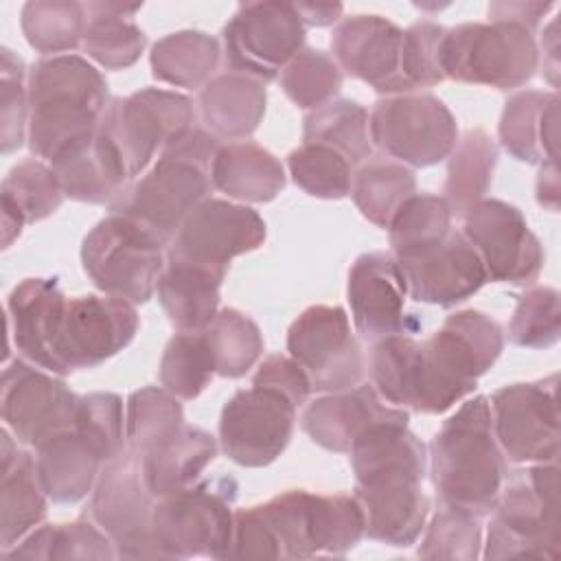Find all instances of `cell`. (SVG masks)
Returning <instances> with one entry per match:
<instances>
[{"instance_id":"6da1fadb","label":"cell","mask_w":561,"mask_h":561,"mask_svg":"<svg viewBox=\"0 0 561 561\" xmlns=\"http://www.w3.org/2000/svg\"><path fill=\"white\" fill-rule=\"evenodd\" d=\"M502 348L495 320L476 309L456 311L427 340L408 333L377 340L368 359L373 388L394 408L443 414L476 390Z\"/></svg>"},{"instance_id":"7a4b0ae2","label":"cell","mask_w":561,"mask_h":561,"mask_svg":"<svg viewBox=\"0 0 561 561\" xmlns=\"http://www.w3.org/2000/svg\"><path fill=\"white\" fill-rule=\"evenodd\" d=\"M355 500L364 511V535L388 546H412L430 513L423 493L425 445L408 423L373 427L351 447Z\"/></svg>"},{"instance_id":"3957f363","label":"cell","mask_w":561,"mask_h":561,"mask_svg":"<svg viewBox=\"0 0 561 561\" xmlns=\"http://www.w3.org/2000/svg\"><path fill=\"white\" fill-rule=\"evenodd\" d=\"M430 473L445 508L489 515L502 493L506 462L493 434L489 399H467L430 443Z\"/></svg>"},{"instance_id":"277c9868","label":"cell","mask_w":561,"mask_h":561,"mask_svg":"<svg viewBox=\"0 0 561 561\" xmlns=\"http://www.w3.org/2000/svg\"><path fill=\"white\" fill-rule=\"evenodd\" d=\"M217 147L210 131L191 127L142 178L125 186L110 204V213L134 221L162 245H171L180 226L213 188L210 169Z\"/></svg>"},{"instance_id":"5b68a950","label":"cell","mask_w":561,"mask_h":561,"mask_svg":"<svg viewBox=\"0 0 561 561\" xmlns=\"http://www.w3.org/2000/svg\"><path fill=\"white\" fill-rule=\"evenodd\" d=\"M28 147L53 162L66 147L94 134L110 103L103 75L79 55H53L26 77Z\"/></svg>"},{"instance_id":"8992f818","label":"cell","mask_w":561,"mask_h":561,"mask_svg":"<svg viewBox=\"0 0 561 561\" xmlns=\"http://www.w3.org/2000/svg\"><path fill=\"white\" fill-rule=\"evenodd\" d=\"M484 559H559V467L515 471L491 511Z\"/></svg>"},{"instance_id":"52a82bcc","label":"cell","mask_w":561,"mask_h":561,"mask_svg":"<svg viewBox=\"0 0 561 561\" xmlns=\"http://www.w3.org/2000/svg\"><path fill=\"white\" fill-rule=\"evenodd\" d=\"M539 66V48L526 28L511 22H465L445 28L440 68L445 79L513 90L528 83Z\"/></svg>"},{"instance_id":"ba28073f","label":"cell","mask_w":561,"mask_h":561,"mask_svg":"<svg viewBox=\"0 0 561 561\" xmlns=\"http://www.w3.org/2000/svg\"><path fill=\"white\" fill-rule=\"evenodd\" d=\"M283 559L340 557L364 537V511L355 495L291 489L261 504Z\"/></svg>"},{"instance_id":"9c48e42d","label":"cell","mask_w":561,"mask_h":561,"mask_svg":"<svg viewBox=\"0 0 561 561\" xmlns=\"http://www.w3.org/2000/svg\"><path fill=\"white\" fill-rule=\"evenodd\" d=\"M234 480L219 478L158 497L151 535L162 559H224L234 519Z\"/></svg>"},{"instance_id":"30bf717a","label":"cell","mask_w":561,"mask_h":561,"mask_svg":"<svg viewBox=\"0 0 561 561\" xmlns=\"http://www.w3.org/2000/svg\"><path fill=\"white\" fill-rule=\"evenodd\" d=\"M162 248L140 226L110 213L85 234L81 263L103 294L138 305L156 294L167 265Z\"/></svg>"},{"instance_id":"8fae6325","label":"cell","mask_w":561,"mask_h":561,"mask_svg":"<svg viewBox=\"0 0 561 561\" xmlns=\"http://www.w3.org/2000/svg\"><path fill=\"white\" fill-rule=\"evenodd\" d=\"M195 112L188 96L142 88L125 99H110L99 129L118 151L129 180L140 175L153 156L180 140L193 125Z\"/></svg>"},{"instance_id":"7c38bea8","label":"cell","mask_w":561,"mask_h":561,"mask_svg":"<svg viewBox=\"0 0 561 561\" xmlns=\"http://www.w3.org/2000/svg\"><path fill=\"white\" fill-rule=\"evenodd\" d=\"M370 142L405 167H432L449 158L458 125L434 94H390L368 114Z\"/></svg>"},{"instance_id":"4fadbf2b","label":"cell","mask_w":561,"mask_h":561,"mask_svg":"<svg viewBox=\"0 0 561 561\" xmlns=\"http://www.w3.org/2000/svg\"><path fill=\"white\" fill-rule=\"evenodd\" d=\"M305 28L294 2H245L224 26L226 64L261 83L274 81L302 50Z\"/></svg>"},{"instance_id":"5bb4252c","label":"cell","mask_w":561,"mask_h":561,"mask_svg":"<svg viewBox=\"0 0 561 561\" xmlns=\"http://www.w3.org/2000/svg\"><path fill=\"white\" fill-rule=\"evenodd\" d=\"M153 495L145 486L140 458L129 447L103 462L90 513L114 541L118 559H162L151 535Z\"/></svg>"},{"instance_id":"9a60e30c","label":"cell","mask_w":561,"mask_h":561,"mask_svg":"<svg viewBox=\"0 0 561 561\" xmlns=\"http://www.w3.org/2000/svg\"><path fill=\"white\" fill-rule=\"evenodd\" d=\"M559 375L511 383L493 392L491 421L502 454L513 462H557L561 423L557 405Z\"/></svg>"},{"instance_id":"2e32d148","label":"cell","mask_w":561,"mask_h":561,"mask_svg":"<svg viewBox=\"0 0 561 561\" xmlns=\"http://www.w3.org/2000/svg\"><path fill=\"white\" fill-rule=\"evenodd\" d=\"M287 351L307 370L313 390L340 392L362 381V348L337 305L307 307L289 327Z\"/></svg>"},{"instance_id":"e0dca14e","label":"cell","mask_w":561,"mask_h":561,"mask_svg":"<svg viewBox=\"0 0 561 561\" xmlns=\"http://www.w3.org/2000/svg\"><path fill=\"white\" fill-rule=\"evenodd\" d=\"M138 331L134 302L103 294L68 298L55 342L57 373L94 368L123 351Z\"/></svg>"},{"instance_id":"ac0fdd59","label":"cell","mask_w":561,"mask_h":561,"mask_svg":"<svg viewBox=\"0 0 561 561\" xmlns=\"http://www.w3.org/2000/svg\"><path fill=\"white\" fill-rule=\"evenodd\" d=\"M462 234L493 283L530 285L543 267V248L522 210L502 199H480L465 213Z\"/></svg>"},{"instance_id":"d6986e66","label":"cell","mask_w":561,"mask_h":561,"mask_svg":"<svg viewBox=\"0 0 561 561\" xmlns=\"http://www.w3.org/2000/svg\"><path fill=\"white\" fill-rule=\"evenodd\" d=\"M296 405L283 394L252 386L237 390L224 405L219 419V443L224 454L241 467H267L294 434Z\"/></svg>"},{"instance_id":"ffe728a7","label":"cell","mask_w":561,"mask_h":561,"mask_svg":"<svg viewBox=\"0 0 561 561\" xmlns=\"http://www.w3.org/2000/svg\"><path fill=\"white\" fill-rule=\"evenodd\" d=\"M0 408L7 430L28 447L75 427L79 397L53 373L15 359L2 370Z\"/></svg>"},{"instance_id":"44dd1931","label":"cell","mask_w":561,"mask_h":561,"mask_svg":"<svg viewBox=\"0 0 561 561\" xmlns=\"http://www.w3.org/2000/svg\"><path fill=\"white\" fill-rule=\"evenodd\" d=\"M265 221L248 206L206 197L180 226L167 256L226 274L234 256L256 250Z\"/></svg>"},{"instance_id":"7402d4cb","label":"cell","mask_w":561,"mask_h":561,"mask_svg":"<svg viewBox=\"0 0 561 561\" xmlns=\"http://www.w3.org/2000/svg\"><path fill=\"white\" fill-rule=\"evenodd\" d=\"M394 261L403 274L408 298L425 305L454 307L489 280L478 252L456 230L436 245Z\"/></svg>"},{"instance_id":"603a6c76","label":"cell","mask_w":561,"mask_h":561,"mask_svg":"<svg viewBox=\"0 0 561 561\" xmlns=\"http://www.w3.org/2000/svg\"><path fill=\"white\" fill-rule=\"evenodd\" d=\"M403 31L381 15H351L331 35L333 59L346 75L368 83L377 92L408 94L401 77Z\"/></svg>"},{"instance_id":"cb8c5ba5","label":"cell","mask_w":561,"mask_h":561,"mask_svg":"<svg viewBox=\"0 0 561 561\" xmlns=\"http://www.w3.org/2000/svg\"><path fill=\"white\" fill-rule=\"evenodd\" d=\"M348 305L357 333L364 340L412 333L414 320L405 316V280L388 252H366L348 270Z\"/></svg>"},{"instance_id":"d4e9b609","label":"cell","mask_w":561,"mask_h":561,"mask_svg":"<svg viewBox=\"0 0 561 561\" xmlns=\"http://www.w3.org/2000/svg\"><path fill=\"white\" fill-rule=\"evenodd\" d=\"M408 421V410L386 403L373 386L357 383L355 388L329 392L311 401L302 412L300 425L316 445L329 451L348 454L373 427Z\"/></svg>"},{"instance_id":"484cf974","label":"cell","mask_w":561,"mask_h":561,"mask_svg":"<svg viewBox=\"0 0 561 561\" xmlns=\"http://www.w3.org/2000/svg\"><path fill=\"white\" fill-rule=\"evenodd\" d=\"M68 298L57 278H24L7 298V333L22 359L57 373L55 342Z\"/></svg>"},{"instance_id":"4316f807","label":"cell","mask_w":561,"mask_h":561,"mask_svg":"<svg viewBox=\"0 0 561 561\" xmlns=\"http://www.w3.org/2000/svg\"><path fill=\"white\" fill-rule=\"evenodd\" d=\"M50 169L66 197L88 204H112L131 182L118 151L101 129L66 147Z\"/></svg>"},{"instance_id":"83f0119b","label":"cell","mask_w":561,"mask_h":561,"mask_svg":"<svg viewBox=\"0 0 561 561\" xmlns=\"http://www.w3.org/2000/svg\"><path fill=\"white\" fill-rule=\"evenodd\" d=\"M500 142L519 162H559L557 92L519 90L506 99L500 118Z\"/></svg>"},{"instance_id":"f1b7e54d","label":"cell","mask_w":561,"mask_h":561,"mask_svg":"<svg viewBox=\"0 0 561 561\" xmlns=\"http://www.w3.org/2000/svg\"><path fill=\"white\" fill-rule=\"evenodd\" d=\"M48 513L35 460L20 449L9 430H2V476H0V548L11 550L20 539L35 530Z\"/></svg>"},{"instance_id":"f546056e","label":"cell","mask_w":561,"mask_h":561,"mask_svg":"<svg viewBox=\"0 0 561 561\" xmlns=\"http://www.w3.org/2000/svg\"><path fill=\"white\" fill-rule=\"evenodd\" d=\"M215 456V438L199 427L182 423L173 434L138 458L145 486L153 497H162L195 484Z\"/></svg>"},{"instance_id":"4dcf8cb0","label":"cell","mask_w":561,"mask_h":561,"mask_svg":"<svg viewBox=\"0 0 561 561\" xmlns=\"http://www.w3.org/2000/svg\"><path fill=\"white\" fill-rule=\"evenodd\" d=\"M35 449L37 478L48 500L57 504H75L96 484L103 460L75 427L53 434Z\"/></svg>"},{"instance_id":"1f68e13d","label":"cell","mask_w":561,"mask_h":561,"mask_svg":"<svg viewBox=\"0 0 561 561\" xmlns=\"http://www.w3.org/2000/svg\"><path fill=\"white\" fill-rule=\"evenodd\" d=\"M265 83L228 70L202 88L199 112L206 129L215 138L239 140L259 127L265 114Z\"/></svg>"},{"instance_id":"d6a6232c","label":"cell","mask_w":561,"mask_h":561,"mask_svg":"<svg viewBox=\"0 0 561 561\" xmlns=\"http://www.w3.org/2000/svg\"><path fill=\"white\" fill-rule=\"evenodd\" d=\"M221 272L167 256L158 278V302L178 331H202L217 313Z\"/></svg>"},{"instance_id":"836d02e7","label":"cell","mask_w":561,"mask_h":561,"mask_svg":"<svg viewBox=\"0 0 561 561\" xmlns=\"http://www.w3.org/2000/svg\"><path fill=\"white\" fill-rule=\"evenodd\" d=\"M210 180L228 197L254 204L272 202L285 188L280 160L250 140L217 147Z\"/></svg>"},{"instance_id":"e575fe53","label":"cell","mask_w":561,"mask_h":561,"mask_svg":"<svg viewBox=\"0 0 561 561\" xmlns=\"http://www.w3.org/2000/svg\"><path fill=\"white\" fill-rule=\"evenodd\" d=\"M142 4L92 2L88 4V28L83 35V50L105 70H123L138 61L147 37L136 26L131 15Z\"/></svg>"},{"instance_id":"d590c367","label":"cell","mask_w":561,"mask_h":561,"mask_svg":"<svg viewBox=\"0 0 561 561\" xmlns=\"http://www.w3.org/2000/svg\"><path fill=\"white\" fill-rule=\"evenodd\" d=\"M219 42L204 31H175L158 39L149 64L158 81L178 88H204L219 66Z\"/></svg>"},{"instance_id":"8d00e7d4","label":"cell","mask_w":561,"mask_h":561,"mask_svg":"<svg viewBox=\"0 0 561 561\" xmlns=\"http://www.w3.org/2000/svg\"><path fill=\"white\" fill-rule=\"evenodd\" d=\"M497 162V147L482 129L467 131L449 153L445 202L451 215L465 217L491 186V178Z\"/></svg>"},{"instance_id":"74e56055","label":"cell","mask_w":561,"mask_h":561,"mask_svg":"<svg viewBox=\"0 0 561 561\" xmlns=\"http://www.w3.org/2000/svg\"><path fill=\"white\" fill-rule=\"evenodd\" d=\"M7 559H116L114 541L99 524L77 519L68 524H44L20 539Z\"/></svg>"},{"instance_id":"f35d334b","label":"cell","mask_w":561,"mask_h":561,"mask_svg":"<svg viewBox=\"0 0 561 561\" xmlns=\"http://www.w3.org/2000/svg\"><path fill=\"white\" fill-rule=\"evenodd\" d=\"M305 142L331 147L353 167L370 158L373 142L368 131V112L348 99L331 101L305 116Z\"/></svg>"},{"instance_id":"ab89813d","label":"cell","mask_w":561,"mask_h":561,"mask_svg":"<svg viewBox=\"0 0 561 561\" xmlns=\"http://www.w3.org/2000/svg\"><path fill=\"white\" fill-rule=\"evenodd\" d=\"M414 188L416 178L410 167L390 160H373L353 173L351 195L370 224L388 228L401 204L414 195Z\"/></svg>"},{"instance_id":"60d3db41","label":"cell","mask_w":561,"mask_h":561,"mask_svg":"<svg viewBox=\"0 0 561 561\" xmlns=\"http://www.w3.org/2000/svg\"><path fill=\"white\" fill-rule=\"evenodd\" d=\"M215 375L241 377L263 353V335L252 318L226 307L202 329Z\"/></svg>"},{"instance_id":"b9f144b4","label":"cell","mask_w":561,"mask_h":561,"mask_svg":"<svg viewBox=\"0 0 561 561\" xmlns=\"http://www.w3.org/2000/svg\"><path fill=\"white\" fill-rule=\"evenodd\" d=\"M22 33L37 53L55 55L83 44L88 7L72 0H33L22 7Z\"/></svg>"},{"instance_id":"7bdbcfd3","label":"cell","mask_w":561,"mask_h":561,"mask_svg":"<svg viewBox=\"0 0 561 561\" xmlns=\"http://www.w3.org/2000/svg\"><path fill=\"white\" fill-rule=\"evenodd\" d=\"M451 208L440 195L414 193L394 213L388 232L392 256H408L436 245L451 232Z\"/></svg>"},{"instance_id":"ee69618b","label":"cell","mask_w":561,"mask_h":561,"mask_svg":"<svg viewBox=\"0 0 561 561\" xmlns=\"http://www.w3.org/2000/svg\"><path fill=\"white\" fill-rule=\"evenodd\" d=\"M66 193L50 167L39 160L18 162L2 182V210H11L24 224L50 217L64 202Z\"/></svg>"},{"instance_id":"f6af8a7d","label":"cell","mask_w":561,"mask_h":561,"mask_svg":"<svg viewBox=\"0 0 561 561\" xmlns=\"http://www.w3.org/2000/svg\"><path fill=\"white\" fill-rule=\"evenodd\" d=\"M182 423V405L178 397L164 388L145 386L134 390L127 399L125 438L127 447L138 456L173 434Z\"/></svg>"},{"instance_id":"bcb514c9","label":"cell","mask_w":561,"mask_h":561,"mask_svg":"<svg viewBox=\"0 0 561 561\" xmlns=\"http://www.w3.org/2000/svg\"><path fill=\"white\" fill-rule=\"evenodd\" d=\"M215 375L202 331H178L164 346L158 379L178 399L199 397Z\"/></svg>"},{"instance_id":"7dc6e473","label":"cell","mask_w":561,"mask_h":561,"mask_svg":"<svg viewBox=\"0 0 561 561\" xmlns=\"http://www.w3.org/2000/svg\"><path fill=\"white\" fill-rule=\"evenodd\" d=\"M296 186L320 199H342L351 193L353 164L331 147L302 142L287 156Z\"/></svg>"},{"instance_id":"c3c4849f","label":"cell","mask_w":561,"mask_h":561,"mask_svg":"<svg viewBox=\"0 0 561 561\" xmlns=\"http://www.w3.org/2000/svg\"><path fill=\"white\" fill-rule=\"evenodd\" d=\"M285 94L305 110H318L333 101L342 88V70L335 59L318 48H302L283 70Z\"/></svg>"},{"instance_id":"681fc988","label":"cell","mask_w":561,"mask_h":561,"mask_svg":"<svg viewBox=\"0 0 561 561\" xmlns=\"http://www.w3.org/2000/svg\"><path fill=\"white\" fill-rule=\"evenodd\" d=\"M75 432L101 456L103 462L127 449L123 399L114 392H92L79 397Z\"/></svg>"},{"instance_id":"f907efd6","label":"cell","mask_w":561,"mask_h":561,"mask_svg":"<svg viewBox=\"0 0 561 561\" xmlns=\"http://www.w3.org/2000/svg\"><path fill=\"white\" fill-rule=\"evenodd\" d=\"M561 302L552 287L528 289L513 311L508 340L522 348H548L559 342Z\"/></svg>"},{"instance_id":"816d5d0a","label":"cell","mask_w":561,"mask_h":561,"mask_svg":"<svg viewBox=\"0 0 561 561\" xmlns=\"http://www.w3.org/2000/svg\"><path fill=\"white\" fill-rule=\"evenodd\" d=\"M482 528L480 517L445 508L438 511L419 546V557L430 561H473L480 557Z\"/></svg>"},{"instance_id":"f5cc1de1","label":"cell","mask_w":561,"mask_h":561,"mask_svg":"<svg viewBox=\"0 0 561 561\" xmlns=\"http://www.w3.org/2000/svg\"><path fill=\"white\" fill-rule=\"evenodd\" d=\"M443 35L445 28L430 20H419L403 31L401 77L410 92L445 81L440 68Z\"/></svg>"},{"instance_id":"db71d44e","label":"cell","mask_w":561,"mask_h":561,"mask_svg":"<svg viewBox=\"0 0 561 561\" xmlns=\"http://www.w3.org/2000/svg\"><path fill=\"white\" fill-rule=\"evenodd\" d=\"M24 61L9 48H2L0 66V136L2 153H13L24 142V129L28 127V92Z\"/></svg>"},{"instance_id":"11a10c76","label":"cell","mask_w":561,"mask_h":561,"mask_svg":"<svg viewBox=\"0 0 561 561\" xmlns=\"http://www.w3.org/2000/svg\"><path fill=\"white\" fill-rule=\"evenodd\" d=\"M252 386L270 388L289 399L296 408L302 405L313 390L307 370L294 357L285 355L265 357L252 377Z\"/></svg>"},{"instance_id":"9f6ffc18","label":"cell","mask_w":561,"mask_h":561,"mask_svg":"<svg viewBox=\"0 0 561 561\" xmlns=\"http://www.w3.org/2000/svg\"><path fill=\"white\" fill-rule=\"evenodd\" d=\"M554 9V2H537V0H519V2H493L489 4L491 22H511L528 33H535L541 18Z\"/></svg>"},{"instance_id":"6f0895ef","label":"cell","mask_w":561,"mask_h":561,"mask_svg":"<svg viewBox=\"0 0 561 561\" xmlns=\"http://www.w3.org/2000/svg\"><path fill=\"white\" fill-rule=\"evenodd\" d=\"M294 7L305 26H329L344 11L340 2H294Z\"/></svg>"},{"instance_id":"680465c9","label":"cell","mask_w":561,"mask_h":561,"mask_svg":"<svg viewBox=\"0 0 561 561\" xmlns=\"http://www.w3.org/2000/svg\"><path fill=\"white\" fill-rule=\"evenodd\" d=\"M559 162H546L541 164L539 178H537V202L546 206L548 210L559 208Z\"/></svg>"},{"instance_id":"91938a15","label":"cell","mask_w":561,"mask_h":561,"mask_svg":"<svg viewBox=\"0 0 561 561\" xmlns=\"http://www.w3.org/2000/svg\"><path fill=\"white\" fill-rule=\"evenodd\" d=\"M543 37L550 42V46H546L541 42V50H543V75L548 77L550 85L557 88V75H559V35H557V20H552L548 24V28L543 31Z\"/></svg>"}]
</instances>
